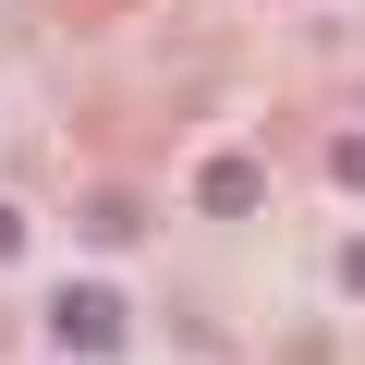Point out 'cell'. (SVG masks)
Masks as SVG:
<instances>
[{"label": "cell", "instance_id": "1", "mask_svg": "<svg viewBox=\"0 0 365 365\" xmlns=\"http://www.w3.org/2000/svg\"><path fill=\"white\" fill-rule=\"evenodd\" d=\"M49 341H61V353H122V341H134V304H122L110 280H61V292H49Z\"/></svg>", "mask_w": 365, "mask_h": 365}, {"label": "cell", "instance_id": "2", "mask_svg": "<svg viewBox=\"0 0 365 365\" xmlns=\"http://www.w3.org/2000/svg\"><path fill=\"white\" fill-rule=\"evenodd\" d=\"M195 207H207V220H256V207H268V170H256V158H207V170H195Z\"/></svg>", "mask_w": 365, "mask_h": 365}, {"label": "cell", "instance_id": "3", "mask_svg": "<svg viewBox=\"0 0 365 365\" xmlns=\"http://www.w3.org/2000/svg\"><path fill=\"white\" fill-rule=\"evenodd\" d=\"M86 232H98V244H134V232H146V207H134V195H98V207H86Z\"/></svg>", "mask_w": 365, "mask_h": 365}, {"label": "cell", "instance_id": "4", "mask_svg": "<svg viewBox=\"0 0 365 365\" xmlns=\"http://www.w3.org/2000/svg\"><path fill=\"white\" fill-rule=\"evenodd\" d=\"M329 182H341V195H365V134H341V146H329Z\"/></svg>", "mask_w": 365, "mask_h": 365}, {"label": "cell", "instance_id": "5", "mask_svg": "<svg viewBox=\"0 0 365 365\" xmlns=\"http://www.w3.org/2000/svg\"><path fill=\"white\" fill-rule=\"evenodd\" d=\"M341 292H353V304H365V244H341Z\"/></svg>", "mask_w": 365, "mask_h": 365}, {"label": "cell", "instance_id": "6", "mask_svg": "<svg viewBox=\"0 0 365 365\" xmlns=\"http://www.w3.org/2000/svg\"><path fill=\"white\" fill-rule=\"evenodd\" d=\"M0 256H25V220H13V207H0Z\"/></svg>", "mask_w": 365, "mask_h": 365}]
</instances>
